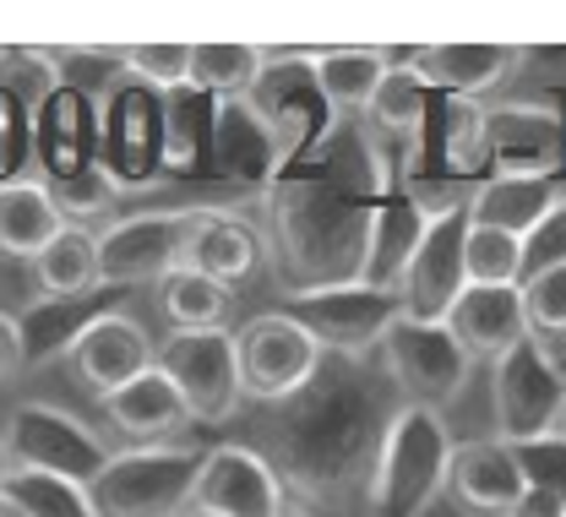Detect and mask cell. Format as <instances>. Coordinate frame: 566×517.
<instances>
[{
  "instance_id": "obj_1",
  "label": "cell",
  "mask_w": 566,
  "mask_h": 517,
  "mask_svg": "<svg viewBox=\"0 0 566 517\" xmlns=\"http://www.w3.org/2000/svg\"><path fill=\"white\" fill-rule=\"evenodd\" d=\"M452 436L441 414L430 409H398L381 452H376V479H370V507L376 517H424V507L447 490L452 474Z\"/></svg>"
},
{
  "instance_id": "obj_2",
  "label": "cell",
  "mask_w": 566,
  "mask_h": 517,
  "mask_svg": "<svg viewBox=\"0 0 566 517\" xmlns=\"http://www.w3.org/2000/svg\"><path fill=\"white\" fill-rule=\"evenodd\" d=\"M197 446H120L104 474L87 485L98 517H191L197 474H202Z\"/></svg>"
},
{
  "instance_id": "obj_3",
  "label": "cell",
  "mask_w": 566,
  "mask_h": 517,
  "mask_svg": "<svg viewBox=\"0 0 566 517\" xmlns=\"http://www.w3.org/2000/svg\"><path fill=\"white\" fill-rule=\"evenodd\" d=\"M381 366L398 381V392L409 398V409H430V414H441L447 403H458L463 387H469V376H474V360L447 333V321H415V316H398L387 327Z\"/></svg>"
},
{
  "instance_id": "obj_4",
  "label": "cell",
  "mask_w": 566,
  "mask_h": 517,
  "mask_svg": "<svg viewBox=\"0 0 566 517\" xmlns=\"http://www.w3.org/2000/svg\"><path fill=\"white\" fill-rule=\"evenodd\" d=\"M491 403H495V436L506 446L545 442V436L562 431L566 370L528 338L506 360L491 366Z\"/></svg>"
},
{
  "instance_id": "obj_5",
  "label": "cell",
  "mask_w": 566,
  "mask_h": 517,
  "mask_svg": "<svg viewBox=\"0 0 566 517\" xmlns=\"http://www.w3.org/2000/svg\"><path fill=\"white\" fill-rule=\"evenodd\" d=\"M0 446H6L11 468L61 474L71 485H93L104 474V463L115 457L82 420H71L66 409H50V403H17L0 420Z\"/></svg>"
},
{
  "instance_id": "obj_6",
  "label": "cell",
  "mask_w": 566,
  "mask_h": 517,
  "mask_svg": "<svg viewBox=\"0 0 566 517\" xmlns=\"http://www.w3.org/2000/svg\"><path fill=\"white\" fill-rule=\"evenodd\" d=\"M234 355H240V387L256 403H283L322 366V344L289 316V310H256L251 321L234 327Z\"/></svg>"
},
{
  "instance_id": "obj_7",
  "label": "cell",
  "mask_w": 566,
  "mask_h": 517,
  "mask_svg": "<svg viewBox=\"0 0 566 517\" xmlns=\"http://www.w3.org/2000/svg\"><path fill=\"white\" fill-rule=\"evenodd\" d=\"M202 208H169V213H137L98 234V284L132 289V284H164L175 267H186V245Z\"/></svg>"
},
{
  "instance_id": "obj_8",
  "label": "cell",
  "mask_w": 566,
  "mask_h": 517,
  "mask_svg": "<svg viewBox=\"0 0 566 517\" xmlns=\"http://www.w3.org/2000/svg\"><path fill=\"white\" fill-rule=\"evenodd\" d=\"M158 370L175 381V392L186 398L197 425H223L245 403L240 355H234L229 327H218V333H169L158 344Z\"/></svg>"
},
{
  "instance_id": "obj_9",
  "label": "cell",
  "mask_w": 566,
  "mask_h": 517,
  "mask_svg": "<svg viewBox=\"0 0 566 517\" xmlns=\"http://www.w3.org/2000/svg\"><path fill=\"white\" fill-rule=\"evenodd\" d=\"M316 344L322 355L338 349V355H370L381 349L387 327L403 316V299L392 289H370V284H327V289H294L283 305Z\"/></svg>"
},
{
  "instance_id": "obj_10",
  "label": "cell",
  "mask_w": 566,
  "mask_h": 517,
  "mask_svg": "<svg viewBox=\"0 0 566 517\" xmlns=\"http://www.w3.org/2000/svg\"><path fill=\"white\" fill-rule=\"evenodd\" d=\"M463 240H469V208H447L430 213L424 234L403 267V316L415 321H447V310L458 305V295L469 289V267H463Z\"/></svg>"
},
{
  "instance_id": "obj_11",
  "label": "cell",
  "mask_w": 566,
  "mask_h": 517,
  "mask_svg": "<svg viewBox=\"0 0 566 517\" xmlns=\"http://www.w3.org/2000/svg\"><path fill=\"white\" fill-rule=\"evenodd\" d=\"M71 376L104 403L120 387H132L137 376L158 366V344L142 333V321L132 316H93L87 327H76V338L66 344Z\"/></svg>"
},
{
  "instance_id": "obj_12",
  "label": "cell",
  "mask_w": 566,
  "mask_h": 517,
  "mask_svg": "<svg viewBox=\"0 0 566 517\" xmlns=\"http://www.w3.org/2000/svg\"><path fill=\"white\" fill-rule=\"evenodd\" d=\"M191 513L212 517H283V485L279 474L268 468L262 452L251 446H208L202 474H197V496Z\"/></svg>"
},
{
  "instance_id": "obj_13",
  "label": "cell",
  "mask_w": 566,
  "mask_h": 517,
  "mask_svg": "<svg viewBox=\"0 0 566 517\" xmlns=\"http://www.w3.org/2000/svg\"><path fill=\"white\" fill-rule=\"evenodd\" d=\"M447 490L458 496V507L480 517H517V507L528 502V474L517 446H506L501 436H480V442H458L452 446V474Z\"/></svg>"
},
{
  "instance_id": "obj_14",
  "label": "cell",
  "mask_w": 566,
  "mask_h": 517,
  "mask_svg": "<svg viewBox=\"0 0 566 517\" xmlns=\"http://www.w3.org/2000/svg\"><path fill=\"white\" fill-rule=\"evenodd\" d=\"M447 333L463 344V355L474 366H495L506 360L517 344H528V305H523V289L512 284H469L458 305L447 310Z\"/></svg>"
},
{
  "instance_id": "obj_15",
  "label": "cell",
  "mask_w": 566,
  "mask_h": 517,
  "mask_svg": "<svg viewBox=\"0 0 566 517\" xmlns=\"http://www.w3.org/2000/svg\"><path fill=\"white\" fill-rule=\"evenodd\" d=\"M98 409H104L109 431L126 446H169V436H180L186 425H197L191 409H186V398L175 392V381L158 366L147 370V376H137L132 387H120L115 398H104Z\"/></svg>"
},
{
  "instance_id": "obj_16",
  "label": "cell",
  "mask_w": 566,
  "mask_h": 517,
  "mask_svg": "<svg viewBox=\"0 0 566 517\" xmlns=\"http://www.w3.org/2000/svg\"><path fill=\"white\" fill-rule=\"evenodd\" d=\"M562 202H566V186L556 175H491L485 186L469 191V223L506 229V234L528 240Z\"/></svg>"
},
{
  "instance_id": "obj_17",
  "label": "cell",
  "mask_w": 566,
  "mask_h": 517,
  "mask_svg": "<svg viewBox=\"0 0 566 517\" xmlns=\"http://www.w3.org/2000/svg\"><path fill=\"white\" fill-rule=\"evenodd\" d=\"M523 66V50L512 44H430L420 50V82L430 93H452V98H474L491 93L495 82Z\"/></svg>"
},
{
  "instance_id": "obj_18",
  "label": "cell",
  "mask_w": 566,
  "mask_h": 517,
  "mask_svg": "<svg viewBox=\"0 0 566 517\" xmlns=\"http://www.w3.org/2000/svg\"><path fill=\"white\" fill-rule=\"evenodd\" d=\"M61 234H66V219H61V202L50 197V186H33V180L0 186V256L6 262L33 267Z\"/></svg>"
},
{
  "instance_id": "obj_19",
  "label": "cell",
  "mask_w": 566,
  "mask_h": 517,
  "mask_svg": "<svg viewBox=\"0 0 566 517\" xmlns=\"http://www.w3.org/2000/svg\"><path fill=\"white\" fill-rule=\"evenodd\" d=\"M495 175H556V120L539 109H485Z\"/></svg>"
},
{
  "instance_id": "obj_20",
  "label": "cell",
  "mask_w": 566,
  "mask_h": 517,
  "mask_svg": "<svg viewBox=\"0 0 566 517\" xmlns=\"http://www.w3.org/2000/svg\"><path fill=\"white\" fill-rule=\"evenodd\" d=\"M387 50H316L311 82L333 115H370L381 82H387Z\"/></svg>"
},
{
  "instance_id": "obj_21",
  "label": "cell",
  "mask_w": 566,
  "mask_h": 517,
  "mask_svg": "<svg viewBox=\"0 0 566 517\" xmlns=\"http://www.w3.org/2000/svg\"><path fill=\"white\" fill-rule=\"evenodd\" d=\"M256 262H262V240L251 234V223L202 208V219L191 229V245H186V267H197V273L234 289L256 273Z\"/></svg>"
},
{
  "instance_id": "obj_22",
  "label": "cell",
  "mask_w": 566,
  "mask_h": 517,
  "mask_svg": "<svg viewBox=\"0 0 566 517\" xmlns=\"http://www.w3.org/2000/svg\"><path fill=\"white\" fill-rule=\"evenodd\" d=\"M153 295H158V310L175 333H218L234 310V289L197 273V267H175Z\"/></svg>"
},
{
  "instance_id": "obj_23",
  "label": "cell",
  "mask_w": 566,
  "mask_h": 517,
  "mask_svg": "<svg viewBox=\"0 0 566 517\" xmlns=\"http://www.w3.org/2000/svg\"><path fill=\"white\" fill-rule=\"evenodd\" d=\"M33 278H39L44 295H55V299H82V295H93V289H104L98 284V234L66 223V234L33 262Z\"/></svg>"
},
{
  "instance_id": "obj_24",
  "label": "cell",
  "mask_w": 566,
  "mask_h": 517,
  "mask_svg": "<svg viewBox=\"0 0 566 517\" xmlns=\"http://www.w3.org/2000/svg\"><path fill=\"white\" fill-rule=\"evenodd\" d=\"M262 76H268V50L256 44H191V87L208 98L256 93Z\"/></svg>"
},
{
  "instance_id": "obj_25",
  "label": "cell",
  "mask_w": 566,
  "mask_h": 517,
  "mask_svg": "<svg viewBox=\"0 0 566 517\" xmlns=\"http://www.w3.org/2000/svg\"><path fill=\"white\" fill-rule=\"evenodd\" d=\"M6 496L28 517H98L87 485H71L61 474H39V468H11L6 474Z\"/></svg>"
},
{
  "instance_id": "obj_26",
  "label": "cell",
  "mask_w": 566,
  "mask_h": 517,
  "mask_svg": "<svg viewBox=\"0 0 566 517\" xmlns=\"http://www.w3.org/2000/svg\"><path fill=\"white\" fill-rule=\"evenodd\" d=\"M463 267H469V284H512V289H523V240L506 234V229L469 223Z\"/></svg>"
},
{
  "instance_id": "obj_27",
  "label": "cell",
  "mask_w": 566,
  "mask_h": 517,
  "mask_svg": "<svg viewBox=\"0 0 566 517\" xmlns=\"http://www.w3.org/2000/svg\"><path fill=\"white\" fill-rule=\"evenodd\" d=\"M523 305H528V333H534V344L566 366V267H551V273H539V278H528L523 284Z\"/></svg>"
},
{
  "instance_id": "obj_28",
  "label": "cell",
  "mask_w": 566,
  "mask_h": 517,
  "mask_svg": "<svg viewBox=\"0 0 566 517\" xmlns=\"http://www.w3.org/2000/svg\"><path fill=\"white\" fill-rule=\"evenodd\" d=\"M424 115H430V87L420 82V72H387L376 104H370V120L381 131H420Z\"/></svg>"
},
{
  "instance_id": "obj_29",
  "label": "cell",
  "mask_w": 566,
  "mask_h": 517,
  "mask_svg": "<svg viewBox=\"0 0 566 517\" xmlns=\"http://www.w3.org/2000/svg\"><path fill=\"white\" fill-rule=\"evenodd\" d=\"M120 66L147 87L180 93V87H191V44H137L120 55Z\"/></svg>"
},
{
  "instance_id": "obj_30",
  "label": "cell",
  "mask_w": 566,
  "mask_h": 517,
  "mask_svg": "<svg viewBox=\"0 0 566 517\" xmlns=\"http://www.w3.org/2000/svg\"><path fill=\"white\" fill-rule=\"evenodd\" d=\"M517 457H523V474H528V485L534 490H545V496H556L566 507V436H545V442H528L517 446Z\"/></svg>"
},
{
  "instance_id": "obj_31",
  "label": "cell",
  "mask_w": 566,
  "mask_h": 517,
  "mask_svg": "<svg viewBox=\"0 0 566 517\" xmlns=\"http://www.w3.org/2000/svg\"><path fill=\"white\" fill-rule=\"evenodd\" d=\"M551 267H566V202L523 240V284L551 273Z\"/></svg>"
},
{
  "instance_id": "obj_32",
  "label": "cell",
  "mask_w": 566,
  "mask_h": 517,
  "mask_svg": "<svg viewBox=\"0 0 566 517\" xmlns=\"http://www.w3.org/2000/svg\"><path fill=\"white\" fill-rule=\"evenodd\" d=\"M28 366V338H22V321L11 310H0V387L17 381V370Z\"/></svg>"
},
{
  "instance_id": "obj_33",
  "label": "cell",
  "mask_w": 566,
  "mask_h": 517,
  "mask_svg": "<svg viewBox=\"0 0 566 517\" xmlns=\"http://www.w3.org/2000/svg\"><path fill=\"white\" fill-rule=\"evenodd\" d=\"M0 517H28V513H22V507H17V502H11V496L0 490Z\"/></svg>"
},
{
  "instance_id": "obj_34",
  "label": "cell",
  "mask_w": 566,
  "mask_h": 517,
  "mask_svg": "<svg viewBox=\"0 0 566 517\" xmlns=\"http://www.w3.org/2000/svg\"><path fill=\"white\" fill-rule=\"evenodd\" d=\"M6 474H11V457H6V446H0V490H6Z\"/></svg>"
},
{
  "instance_id": "obj_35",
  "label": "cell",
  "mask_w": 566,
  "mask_h": 517,
  "mask_svg": "<svg viewBox=\"0 0 566 517\" xmlns=\"http://www.w3.org/2000/svg\"><path fill=\"white\" fill-rule=\"evenodd\" d=\"M562 436H566V409H562Z\"/></svg>"
},
{
  "instance_id": "obj_36",
  "label": "cell",
  "mask_w": 566,
  "mask_h": 517,
  "mask_svg": "<svg viewBox=\"0 0 566 517\" xmlns=\"http://www.w3.org/2000/svg\"><path fill=\"white\" fill-rule=\"evenodd\" d=\"M283 517H305V513H283Z\"/></svg>"
},
{
  "instance_id": "obj_37",
  "label": "cell",
  "mask_w": 566,
  "mask_h": 517,
  "mask_svg": "<svg viewBox=\"0 0 566 517\" xmlns=\"http://www.w3.org/2000/svg\"><path fill=\"white\" fill-rule=\"evenodd\" d=\"M191 517H212V513H191Z\"/></svg>"
},
{
  "instance_id": "obj_38",
  "label": "cell",
  "mask_w": 566,
  "mask_h": 517,
  "mask_svg": "<svg viewBox=\"0 0 566 517\" xmlns=\"http://www.w3.org/2000/svg\"><path fill=\"white\" fill-rule=\"evenodd\" d=\"M562 370H566V366H562Z\"/></svg>"
}]
</instances>
